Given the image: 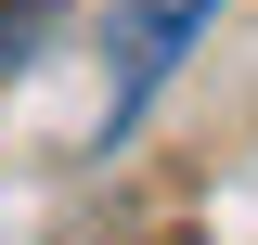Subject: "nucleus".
Wrapping results in <instances>:
<instances>
[{
  "instance_id": "nucleus-1",
  "label": "nucleus",
  "mask_w": 258,
  "mask_h": 245,
  "mask_svg": "<svg viewBox=\"0 0 258 245\" xmlns=\"http://www.w3.org/2000/svg\"><path fill=\"white\" fill-rule=\"evenodd\" d=\"M207 13H220V0H129V13H116V103H103V129H129V103L207 39Z\"/></svg>"
},
{
  "instance_id": "nucleus-2",
  "label": "nucleus",
  "mask_w": 258,
  "mask_h": 245,
  "mask_svg": "<svg viewBox=\"0 0 258 245\" xmlns=\"http://www.w3.org/2000/svg\"><path fill=\"white\" fill-rule=\"evenodd\" d=\"M52 26V0H13V13H0V65H26V39Z\"/></svg>"
}]
</instances>
